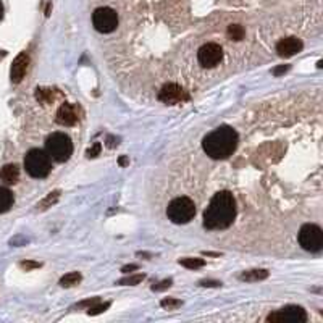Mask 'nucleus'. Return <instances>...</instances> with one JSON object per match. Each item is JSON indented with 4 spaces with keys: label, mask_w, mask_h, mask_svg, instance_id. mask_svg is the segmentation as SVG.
<instances>
[{
    "label": "nucleus",
    "mask_w": 323,
    "mask_h": 323,
    "mask_svg": "<svg viewBox=\"0 0 323 323\" xmlns=\"http://www.w3.org/2000/svg\"><path fill=\"white\" fill-rule=\"evenodd\" d=\"M236 201L229 191H220L212 197L204 212V227L207 229H225L234 222Z\"/></svg>",
    "instance_id": "obj_1"
},
{
    "label": "nucleus",
    "mask_w": 323,
    "mask_h": 323,
    "mask_svg": "<svg viewBox=\"0 0 323 323\" xmlns=\"http://www.w3.org/2000/svg\"><path fill=\"white\" fill-rule=\"evenodd\" d=\"M202 147L210 158L215 160L228 158L238 147V133L229 126H220L204 137Z\"/></svg>",
    "instance_id": "obj_2"
},
{
    "label": "nucleus",
    "mask_w": 323,
    "mask_h": 323,
    "mask_svg": "<svg viewBox=\"0 0 323 323\" xmlns=\"http://www.w3.org/2000/svg\"><path fill=\"white\" fill-rule=\"evenodd\" d=\"M24 168L26 173L33 178H45L52 170V158L45 151L31 149L24 155Z\"/></svg>",
    "instance_id": "obj_3"
},
{
    "label": "nucleus",
    "mask_w": 323,
    "mask_h": 323,
    "mask_svg": "<svg viewBox=\"0 0 323 323\" xmlns=\"http://www.w3.org/2000/svg\"><path fill=\"white\" fill-rule=\"evenodd\" d=\"M45 152L55 162L63 163L70 160L71 153H73V142L65 133H52L45 141Z\"/></svg>",
    "instance_id": "obj_4"
},
{
    "label": "nucleus",
    "mask_w": 323,
    "mask_h": 323,
    "mask_svg": "<svg viewBox=\"0 0 323 323\" xmlns=\"http://www.w3.org/2000/svg\"><path fill=\"white\" fill-rule=\"evenodd\" d=\"M196 215V206L189 197H176L168 204L167 217L176 225L189 223Z\"/></svg>",
    "instance_id": "obj_5"
},
{
    "label": "nucleus",
    "mask_w": 323,
    "mask_h": 323,
    "mask_svg": "<svg viewBox=\"0 0 323 323\" xmlns=\"http://www.w3.org/2000/svg\"><path fill=\"white\" fill-rule=\"evenodd\" d=\"M299 244L302 249L309 250V252H319L323 246V233L322 228L317 225H304L299 231Z\"/></svg>",
    "instance_id": "obj_6"
},
{
    "label": "nucleus",
    "mask_w": 323,
    "mask_h": 323,
    "mask_svg": "<svg viewBox=\"0 0 323 323\" xmlns=\"http://www.w3.org/2000/svg\"><path fill=\"white\" fill-rule=\"evenodd\" d=\"M92 24H94V28L99 33L104 34L114 33L118 26V15L115 10H112L109 7H100L92 15Z\"/></svg>",
    "instance_id": "obj_7"
},
{
    "label": "nucleus",
    "mask_w": 323,
    "mask_h": 323,
    "mask_svg": "<svg viewBox=\"0 0 323 323\" xmlns=\"http://www.w3.org/2000/svg\"><path fill=\"white\" fill-rule=\"evenodd\" d=\"M266 322L271 323H305L307 314L305 310L299 305H288L275 314L266 317Z\"/></svg>",
    "instance_id": "obj_8"
},
{
    "label": "nucleus",
    "mask_w": 323,
    "mask_h": 323,
    "mask_svg": "<svg viewBox=\"0 0 323 323\" xmlns=\"http://www.w3.org/2000/svg\"><path fill=\"white\" fill-rule=\"evenodd\" d=\"M223 58V49L215 42L204 44L197 52V60L204 68H213Z\"/></svg>",
    "instance_id": "obj_9"
},
{
    "label": "nucleus",
    "mask_w": 323,
    "mask_h": 323,
    "mask_svg": "<svg viewBox=\"0 0 323 323\" xmlns=\"http://www.w3.org/2000/svg\"><path fill=\"white\" fill-rule=\"evenodd\" d=\"M158 99L163 104H168V105H175V104H181V102H186L189 100V94L186 89H183L181 86L178 84H165L163 88L158 92Z\"/></svg>",
    "instance_id": "obj_10"
},
{
    "label": "nucleus",
    "mask_w": 323,
    "mask_h": 323,
    "mask_svg": "<svg viewBox=\"0 0 323 323\" xmlns=\"http://www.w3.org/2000/svg\"><path fill=\"white\" fill-rule=\"evenodd\" d=\"M79 107L75 104H63L57 112V123L61 126H73L79 121Z\"/></svg>",
    "instance_id": "obj_11"
},
{
    "label": "nucleus",
    "mask_w": 323,
    "mask_h": 323,
    "mask_svg": "<svg viewBox=\"0 0 323 323\" xmlns=\"http://www.w3.org/2000/svg\"><path fill=\"white\" fill-rule=\"evenodd\" d=\"M28 66H29V55L26 52L18 54L17 58L13 60L12 68H10V78H12V83H15V84L21 83L24 75H26V71H28Z\"/></svg>",
    "instance_id": "obj_12"
},
{
    "label": "nucleus",
    "mask_w": 323,
    "mask_h": 323,
    "mask_svg": "<svg viewBox=\"0 0 323 323\" xmlns=\"http://www.w3.org/2000/svg\"><path fill=\"white\" fill-rule=\"evenodd\" d=\"M304 44L297 38H285L276 44V52L280 57H293V55L299 54Z\"/></svg>",
    "instance_id": "obj_13"
},
{
    "label": "nucleus",
    "mask_w": 323,
    "mask_h": 323,
    "mask_svg": "<svg viewBox=\"0 0 323 323\" xmlns=\"http://www.w3.org/2000/svg\"><path fill=\"white\" fill-rule=\"evenodd\" d=\"M0 179L5 184H15L19 179V168L15 163H8V165L2 167L0 170Z\"/></svg>",
    "instance_id": "obj_14"
},
{
    "label": "nucleus",
    "mask_w": 323,
    "mask_h": 323,
    "mask_svg": "<svg viewBox=\"0 0 323 323\" xmlns=\"http://www.w3.org/2000/svg\"><path fill=\"white\" fill-rule=\"evenodd\" d=\"M13 202H15L13 192L10 191L8 188L0 186V213L8 212V210L13 207Z\"/></svg>",
    "instance_id": "obj_15"
},
{
    "label": "nucleus",
    "mask_w": 323,
    "mask_h": 323,
    "mask_svg": "<svg viewBox=\"0 0 323 323\" xmlns=\"http://www.w3.org/2000/svg\"><path fill=\"white\" fill-rule=\"evenodd\" d=\"M265 278H268V271L262 270V268L247 270L239 275V280H243V281H262Z\"/></svg>",
    "instance_id": "obj_16"
},
{
    "label": "nucleus",
    "mask_w": 323,
    "mask_h": 323,
    "mask_svg": "<svg viewBox=\"0 0 323 323\" xmlns=\"http://www.w3.org/2000/svg\"><path fill=\"white\" fill-rule=\"evenodd\" d=\"M57 95H58L57 89H45V88L36 89V99H38L40 104H52Z\"/></svg>",
    "instance_id": "obj_17"
},
{
    "label": "nucleus",
    "mask_w": 323,
    "mask_h": 323,
    "mask_svg": "<svg viewBox=\"0 0 323 323\" xmlns=\"http://www.w3.org/2000/svg\"><path fill=\"white\" fill-rule=\"evenodd\" d=\"M81 281V275L78 271H71V273H66L65 276L60 278V286L61 288H73Z\"/></svg>",
    "instance_id": "obj_18"
},
{
    "label": "nucleus",
    "mask_w": 323,
    "mask_h": 323,
    "mask_svg": "<svg viewBox=\"0 0 323 323\" xmlns=\"http://www.w3.org/2000/svg\"><path fill=\"white\" fill-rule=\"evenodd\" d=\"M60 199V191H54V192H50L47 197L44 199L42 202L40 204H38V210H47L49 207H52L55 202H57Z\"/></svg>",
    "instance_id": "obj_19"
},
{
    "label": "nucleus",
    "mask_w": 323,
    "mask_h": 323,
    "mask_svg": "<svg viewBox=\"0 0 323 323\" xmlns=\"http://www.w3.org/2000/svg\"><path fill=\"white\" fill-rule=\"evenodd\" d=\"M227 33H228V38L233 40H241L244 38V28L239 26V24H229Z\"/></svg>",
    "instance_id": "obj_20"
},
{
    "label": "nucleus",
    "mask_w": 323,
    "mask_h": 323,
    "mask_svg": "<svg viewBox=\"0 0 323 323\" xmlns=\"http://www.w3.org/2000/svg\"><path fill=\"white\" fill-rule=\"evenodd\" d=\"M144 278H146L144 275L137 273V275H133V276H126V278H121L120 281H118V285H121V286H136V285H139Z\"/></svg>",
    "instance_id": "obj_21"
},
{
    "label": "nucleus",
    "mask_w": 323,
    "mask_h": 323,
    "mask_svg": "<svg viewBox=\"0 0 323 323\" xmlns=\"http://www.w3.org/2000/svg\"><path fill=\"white\" fill-rule=\"evenodd\" d=\"M179 264H181L183 266H186V268H191V270H196V268H201V266H204V259H181L179 260Z\"/></svg>",
    "instance_id": "obj_22"
},
{
    "label": "nucleus",
    "mask_w": 323,
    "mask_h": 323,
    "mask_svg": "<svg viewBox=\"0 0 323 323\" xmlns=\"http://www.w3.org/2000/svg\"><path fill=\"white\" fill-rule=\"evenodd\" d=\"M162 307L167 310H175L178 309V307H181V301L178 299H173V297H167V299H162Z\"/></svg>",
    "instance_id": "obj_23"
},
{
    "label": "nucleus",
    "mask_w": 323,
    "mask_h": 323,
    "mask_svg": "<svg viewBox=\"0 0 323 323\" xmlns=\"http://www.w3.org/2000/svg\"><path fill=\"white\" fill-rule=\"evenodd\" d=\"M109 307H110V302H104V304H99V305H91L88 309V314L89 315H99V314H102V312H105Z\"/></svg>",
    "instance_id": "obj_24"
},
{
    "label": "nucleus",
    "mask_w": 323,
    "mask_h": 323,
    "mask_svg": "<svg viewBox=\"0 0 323 323\" xmlns=\"http://www.w3.org/2000/svg\"><path fill=\"white\" fill-rule=\"evenodd\" d=\"M171 283H173L171 280H163L162 283H158V285H153V286H152V291H157V293H158V291L168 289V288H170V286H171Z\"/></svg>",
    "instance_id": "obj_25"
},
{
    "label": "nucleus",
    "mask_w": 323,
    "mask_h": 323,
    "mask_svg": "<svg viewBox=\"0 0 323 323\" xmlns=\"http://www.w3.org/2000/svg\"><path fill=\"white\" fill-rule=\"evenodd\" d=\"M19 266L24 270H33V268H39L40 264L39 262H33V260H23V262H19Z\"/></svg>",
    "instance_id": "obj_26"
},
{
    "label": "nucleus",
    "mask_w": 323,
    "mask_h": 323,
    "mask_svg": "<svg viewBox=\"0 0 323 323\" xmlns=\"http://www.w3.org/2000/svg\"><path fill=\"white\" fill-rule=\"evenodd\" d=\"M201 286H204V288H217V286H222V283L220 281H212V280H204L201 281Z\"/></svg>",
    "instance_id": "obj_27"
},
{
    "label": "nucleus",
    "mask_w": 323,
    "mask_h": 323,
    "mask_svg": "<svg viewBox=\"0 0 323 323\" xmlns=\"http://www.w3.org/2000/svg\"><path fill=\"white\" fill-rule=\"evenodd\" d=\"M99 152H100V144H99V142H95L94 147L88 151V157H97V155H99Z\"/></svg>",
    "instance_id": "obj_28"
},
{
    "label": "nucleus",
    "mask_w": 323,
    "mask_h": 323,
    "mask_svg": "<svg viewBox=\"0 0 323 323\" xmlns=\"http://www.w3.org/2000/svg\"><path fill=\"white\" fill-rule=\"evenodd\" d=\"M288 70H289V65H281V66H278V68L273 70V75H275V76H280V75L286 73Z\"/></svg>",
    "instance_id": "obj_29"
},
{
    "label": "nucleus",
    "mask_w": 323,
    "mask_h": 323,
    "mask_svg": "<svg viewBox=\"0 0 323 323\" xmlns=\"http://www.w3.org/2000/svg\"><path fill=\"white\" fill-rule=\"evenodd\" d=\"M131 270H137V265H125L121 268V271H125V273H130Z\"/></svg>",
    "instance_id": "obj_30"
},
{
    "label": "nucleus",
    "mask_w": 323,
    "mask_h": 323,
    "mask_svg": "<svg viewBox=\"0 0 323 323\" xmlns=\"http://www.w3.org/2000/svg\"><path fill=\"white\" fill-rule=\"evenodd\" d=\"M3 17V5H2V0H0V19Z\"/></svg>",
    "instance_id": "obj_31"
},
{
    "label": "nucleus",
    "mask_w": 323,
    "mask_h": 323,
    "mask_svg": "<svg viewBox=\"0 0 323 323\" xmlns=\"http://www.w3.org/2000/svg\"><path fill=\"white\" fill-rule=\"evenodd\" d=\"M120 163H121V165H126V163H128V158H126V157H121V158H120Z\"/></svg>",
    "instance_id": "obj_32"
}]
</instances>
